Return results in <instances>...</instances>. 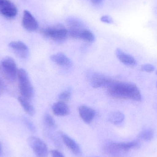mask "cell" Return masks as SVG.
I'll use <instances>...</instances> for the list:
<instances>
[{"label": "cell", "mask_w": 157, "mask_h": 157, "mask_svg": "<svg viewBox=\"0 0 157 157\" xmlns=\"http://www.w3.org/2000/svg\"><path fill=\"white\" fill-rule=\"evenodd\" d=\"M156 74L157 75V72H156Z\"/></svg>", "instance_id": "29"}, {"label": "cell", "mask_w": 157, "mask_h": 157, "mask_svg": "<svg viewBox=\"0 0 157 157\" xmlns=\"http://www.w3.org/2000/svg\"><path fill=\"white\" fill-rule=\"evenodd\" d=\"M107 89L109 95L115 98L135 101L142 100V95L139 88L133 83L114 80Z\"/></svg>", "instance_id": "1"}, {"label": "cell", "mask_w": 157, "mask_h": 157, "mask_svg": "<svg viewBox=\"0 0 157 157\" xmlns=\"http://www.w3.org/2000/svg\"><path fill=\"white\" fill-rule=\"evenodd\" d=\"M103 0H91L92 3L94 5H98L100 4Z\"/></svg>", "instance_id": "26"}, {"label": "cell", "mask_w": 157, "mask_h": 157, "mask_svg": "<svg viewBox=\"0 0 157 157\" xmlns=\"http://www.w3.org/2000/svg\"><path fill=\"white\" fill-rule=\"evenodd\" d=\"M139 145L137 141L115 143L108 142L103 146V151L107 155L113 157H123L130 149L136 148Z\"/></svg>", "instance_id": "2"}, {"label": "cell", "mask_w": 157, "mask_h": 157, "mask_svg": "<svg viewBox=\"0 0 157 157\" xmlns=\"http://www.w3.org/2000/svg\"><path fill=\"white\" fill-rule=\"evenodd\" d=\"M18 100L24 110L27 114L30 116H33L35 114L36 111L35 108L30 104L28 100L22 96H20L18 97Z\"/></svg>", "instance_id": "17"}, {"label": "cell", "mask_w": 157, "mask_h": 157, "mask_svg": "<svg viewBox=\"0 0 157 157\" xmlns=\"http://www.w3.org/2000/svg\"></svg>", "instance_id": "31"}, {"label": "cell", "mask_w": 157, "mask_h": 157, "mask_svg": "<svg viewBox=\"0 0 157 157\" xmlns=\"http://www.w3.org/2000/svg\"><path fill=\"white\" fill-rule=\"evenodd\" d=\"M52 61L57 65L63 68H70L73 65L71 60L63 53H57L50 56Z\"/></svg>", "instance_id": "13"}, {"label": "cell", "mask_w": 157, "mask_h": 157, "mask_svg": "<svg viewBox=\"0 0 157 157\" xmlns=\"http://www.w3.org/2000/svg\"><path fill=\"white\" fill-rule=\"evenodd\" d=\"M22 25L26 30L30 32L36 31L39 27L38 23L36 18L27 10L24 11Z\"/></svg>", "instance_id": "9"}, {"label": "cell", "mask_w": 157, "mask_h": 157, "mask_svg": "<svg viewBox=\"0 0 157 157\" xmlns=\"http://www.w3.org/2000/svg\"></svg>", "instance_id": "30"}, {"label": "cell", "mask_w": 157, "mask_h": 157, "mask_svg": "<svg viewBox=\"0 0 157 157\" xmlns=\"http://www.w3.org/2000/svg\"><path fill=\"white\" fill-rule=\"evenodd\" d=\"M2 144L0 142V157H2Z\"/></svg>", "instance_id": "27"}, {"label": "cell", "mask_w": 157, "mask_h": 157, "mask_svg": "<svg viewBox=\"0 0 157 157\" xmlns=\"http://www.w3.org/2000/svg\"><path fill=\"white\" fill-rule=\"evenodd\" d=\"M124 114L120 111H115L112 113L108 117V120L110 122L114 124H119L121 123L124 120Z\"/></svg>", "instance_id": "18"}, {"label": "cell", "mask_w": 157, "mask_h": 157, "mask_svg": "<svg viewBox=\"0 0 157 157\" xmlns=\"http://www.w3.org/2000/svg\"><path fill=\"white\" fill-rule=\"evenodd\" d=\"M50 154L52 157H65L61 152L55 149L51 150Z\"/></svg>", "instance_id": "25"}, {"label": "cell", "mask_w": 157, "mask_h": 157, "mask_svg": "<svg viewBox=\"0 0 157 157\" xmlns=\"http://www.w3.org/2000/svg\"><path fill=\"white\" fill-rule=\"evenodd\" d=\"M28 144L37 157H48V149L46 143L40 138L30 136L28 139Z\"/></svg>", "instance_id": "5"}, {"label": "cell", "mask_w": 157, "mask_h": 157, "mask_svg": "<svg viewBox=\"0 0 157 157\" xmlns=\"http://www.w3.org/2000/svg\"><path fill=\"white\" fill-rule=\"evenodd\" d=\"M141 70L142 71L146 72L151 73L155 71V67L152 64H144L141 67Z\"/></svg>", "instance_id": "22"}, {"label": "cell", "mask_w": 157, "mask_h": 157, "mask_svg": "<svg viewBox=\"0 0 157 157\" xmlns=\"http://www.w3.org/2000/svg\"><path fill=\"white\" fill-rule=\"evenodd\" d=\"M44 121L46 126H48V128L52 129L56 128V124L55 120L49 114L46 113L45 114L44 117Z\"/></svg>", "instance_id": "20"}, {"label": "cell", "mask_w": 157, "mask_h": 157, "mask_svg": "<svg viewBox=\"0 0 157 157\" xmlns=\"http://www.w3.org/2000/svg\"><path fill=\"white\" fill-rule=\"evenodd\" d=\"M41 33L44 36L59 42L65 40L69 35L67 29L61 24L43 29Z\"/></svg>", "instance_id": "4"}, {"label": "cell", "mask_w": 157, "mask_h": 157, "mask_svg": "<svg viewBox=\"0 0 157 157\" xmlns=\"http://www.w3.org/2000/svg\"><path fill=\"white\" fill-rule=\"evenodd\" d=\"M19 88L22 97L28 100L31 99L34 96V90L28 73L25 69H19L17 72Z\"/></svg>", "instance_id": "3"}, {"label": "cell", "mask_w": 157, "mask_h": 157, "mask_svg": "<svg viewBox=\"0 0 157 157\" xmlns=\"http://www.w3.org/2000/svg\"><path fill=\"white\" fill-rule=\"evenodd\" d=\"M2 81L0 79V91L2 89Z\"/></svg>", "instance_id": "28"}, {"label": "cell", "mask_w": 157, "mask_h": 157, "mask_svg": "<svg viewBox=\"0 0 157 157\" xmlns=\"http://www.w3.org/2000/svg\"><path fill=\"white\" fill-rule=\"evenodd\" d=\"M24 122L29 129L32 132H35L36 131V128L35 125L29 120L27 119H24Z\"/></svg>", "instance_id": "23"}, {"label": "cell", "mask_w": 157, "mask_h": 157, "mask_svg": "<svg viewBox=\"0 0 157 157\" xmlns=\"http://www.w3.org/2000/svg\"><path fill=\"white\" fill-rule=\"evenodd\" d=\"M115 54L118 59L126 66L133 67L135 66L137 63L136 60L133 56L125 53L121 49H117L115 51Z\"/></svg>", "instance_id": "15"}, {"label": "cell", "mask_w": 157, "mask_h": 157, "mask_svg": "<svg viewBox=\"0 0 157 157\" xmlns=\"http://www.w3.org/2000/svg\"><path fill=\"white\" fill-rule=\"evenodd\" d=\"M9 47L22 59H26L29 55V48L27 46L21 41H13L10 42Z\"/></svg>", "instance_id": "12"}, {"label": "cell", "mask_w": 157, "mask_h": 157, "mask_svg": "<svg viewBox=\"0 0 157 157\" xmlns=\"http://www.w3.org/2000/svg\"><path fill=\"white\" fill-rule=\"evenodd\" d=\"M69 32V35L74 38L82 40L89 43H92L95 41V36L94 34L90 30L84 28L70 30Z\"/></svg>", "instance_id": "8"}, {"label": "cell", "mask_w": 157, "mask_h": 157, "mask_svg": "<svg viewBox=\"0 0 157 157\" xmlns=\"http://www.w3.org/2000/svg\"><path fill=\"white\" fill-rule=\"evenodd\" d=\"M78 113L82 120L86 124L90 123L96 115L95 110L86 105L79 107Z\"/></svg>", "instance_id": "14"}, {"label": "cell", "mask_w": 157, "mask_h": 157, "mask_svg": "<svg viewBox=\"0 0 157 157\" xmlns=\"http://www.w3.org/2000/svg\"><path fill=\"white\" fill-rule=\"evenodd\" d=\"M52 109L53 113L58 116H66L70 112V108L66 102L60 101L54 103Z\"/></svg>", "instance_id": "16"}, {"label": "cell", "mask_w": 157, "mask_h": 157, "mask_svg": "<svg viewBox=\"0 0 157 157\" xmlns=\"http://www.w3.org/2000/svg\"><path fill=\"white\" fill-rule=\"evenodd\" d=\"M90 84L94 88L104 87L108 88L114 79L101 74L93 73L90 77Z\"/></svg>", "instance_id": "7"}, {"label": "cell", "mask_w": 157, "mask_h": 157, "mask_svg": "<svg viewBox=\"0 0 157 157\" xmlns=\"http://www.w3.org/2000/svg\"><path fill=\"white\" fill-rule=\"evenodd\" d=\"M0 13L6 17L12 18L16 15L17 9L9 0H0Z\"/></svg>", "instance_id": "10"}, {"label": "cell", "mask_w": 157, "mask_h": 157, "mask_svg": "<svg viewBox=\"0 0 157 157\" xmlns=\"http://www.w3.org/2000/svg\"><path fill=\"white\" fill-rule=\"evenodd\" d=\"M2 66L6 77L11 81L15 80L18 70L14 60L11 57H6L2 61Z\"/></svg>", "instance_id": "6"}, {"label": "cell", "mask_w": 157, "mask_h": 157, "mask_svg": "<svg viewBox=\"0 0 157 157\" xmlns=\"http://www.w3.org/2000/svg\"><path fill=\"white\" fill-rule=\"evenodd\" d=\"M60 135L64 144L75 156L78 157L82 156V153L81 148L74 139L62 132L60 133Z\"/></svg>", "instance_id": "11"}, {"label": "cell", "mask_w": 157, "mask_h": 157, "mask_svg": "<svg viewBox=\"0 0 157 157\" xmlns=\"http://www.w3.org/2000/svg\"><path fill=\"white\" fill-rule=\"evenodd\" d=\"M101 21L103 23L107 24H112L113 21V18L111 17L108 15H104L101 17Z\"/></svg>", "instance_id": "24"}, {"label": "cell", "mask_w": 157, "mask_h": 157, "mask_svg": "<svg viewBox=\"0 0 157 157\" xmlns=\"http://www.w3.org/2000/svg\"><path fill=\"white\" fill-rule=\"evenodd\" d=\"M71 92L69 90H64L60 93L59 96V99L60 101L66 102L70 99L71 98Z\"/></svg>", "instance_id": "21"}, {"label": "cell", "mask_w": 157, "mask_h": 157, "mask_svg": "<svg viewBox=\"0 0 157 157\" xmlns=\"http://www.w3.org/2000/svg\"><path fill=\"white\" fill-rule=\"evenodd\" d=\"M154 131L151 129H146L143 131L140 134L139 137L145 141H148L151 140L154 137Z\"/></svg>", "instance_id": "19"}]
</instances>
